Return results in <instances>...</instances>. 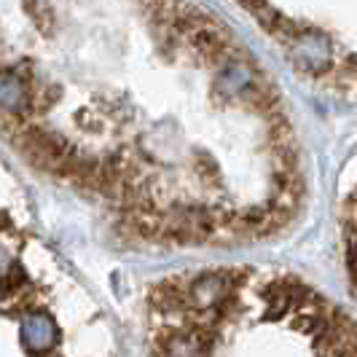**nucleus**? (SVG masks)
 <instances>
[{
  "instance_id": "obj_1",
  "label": "nucleus",
  "mask_w": 357,
  "mask_h": 357,
  "mask_svg": "<svg viewBox=\"0 0 357 357\" xmlns=\"http://www.w3.org/2000/svg\"><path fill=\"white\" fill-rule=\"evenodd\" d=\"M242 100L250 102L252 110H258V113H264V116H277V113L282 110V100H280V94L274 91V86L261 84V81H250V84L245 86V91H242Z\"/></svg>"
},
{
  "instance_id": "obj_3",
  "label": "nucleus",
  "mask_w": 357,
  "mask_h": 357,
  "mask_svg": "<svg viewBox=\"0 0 357 357\" xmlns=\"http://www.w3.org/2000/svg\"><path fill=\"white\" fill-rule=\"evenodd\" d=\"M333 81L336 86H349L352 81H357V56H347L333 68Z\"/></svg>"
},
{
  "instance_id": "obj_2",
  "label": "nucleus",
  "mask_w": 357,
  "mask_h": 357,
  "mask_svg": "<svg viewBox=\"0 0 357 357\" xmlns=\"http://www.w3.org/2000/svg\"><path fill=\"white\" fill-rule=\"evenodd\" d=\"M24 8H27V14H30L33 22L38 24V30L52 33L54 14H52V8H49V3H43V0H24Z\"/></svg>"
}]
</instances>
